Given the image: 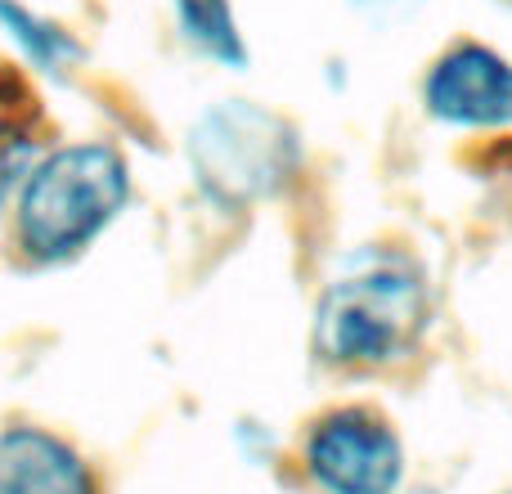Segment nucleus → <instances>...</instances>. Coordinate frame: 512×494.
Wrapping results in <instances>:
<instances>
[{
	"label": "nucleus",
	"instance_id": "nucleus-6",
	"mask_svg": "<svg viewBox=\"0 0 512 494\" xmlns=\"http://www.w3.org/2000/svg\"><path fill=\"white\" fill-rule=\"evenodd\" d=\"M0 494H95V477L68 441L41 427L0 436Z\"/></svg>",
	"mask_w": 512,
	"mask_h": 494
},
{
	"label": "nucleus",
	"instance_id": "nucleus-9",
	"mask_svg": "<svg viewBox=\"0 0 512 494\" xmlns=\"http://www.w3.org/2000/svg\"><path fill=\"white\" fill-rule=\"evenodd\" d=\"M36 167V140L18 126L0 122V212L9 207V198L23 189V180Z\"/></svg>",
	"mask_w": 512,
	"mask_h": 494
},
{
	"label": "nucleus",
	"instance_id": "nucleus-10",
	"mask_svg": "<svg viewBox=\"0 0 512 494\" xmlns=\"http://www.w3.org/2000/svg\"><path fill=\"white\" fill-rule=\"evenodd\" d=\"M355 5L373 18H387V14H405V9H414L418 0H355Z\"/></svg>",
	"mask_w": 512,
	"mask_h": 494
},
{
	"label": "nucleus",
	"instance_id": "nucleus-4",
	"mask_svg": "<svg viewBox=\"0 0 512 494\" xmlns=\"http://www.w3.org/2000/svg\"><path fill=\"white\" fill-rule=\"evenodd\" d=\"M306 472L324 494H396L400 441L369 409H337L306 436Z\"/></svg>",
	"mask_w": 512,
	"mask_h": 494
},
{
	"label": "nucleus",
	"instance_id": "nucleus-2",
	"mask_svg": "<svg viewBox=\"0 0 512 494\" xmlns=\"http://www.w3.org/2000/svg\"><path fill=\"white\" fill-rule=\"evenodd\" d=\"M423 315V283L405 265H369L324 292L315 346L324 360L346 364V369L391 364L414 346Z\"/></svg>",
	"mask_w": 512,
	"mask_h": 494
},
{
	"label": "nucleus",
	"instance_id": "nucleus-1",
	"mask_svg": "<svg viewBox=\"0 0 512 494\" xmlns=\"http://www.w3.org/2000/svg\"><path fill=\"white\" fill-rule=\"evenodd\" d=\"M126 194V162L108 144H72L50 153L18 189V243L32 261H72L117 221Z\"/></svg>",
	"mask_w": 512,
	"mask_h": 494
},
{
	"label": "nucleus",
	"instance_id": "nucleus-11",
	"mask_svg": "<svg viewBox=\"0 0 512 494\" xmlns=\"http://www.w3.org/2000/svg\"><path fill=\"white\" fill-rule=\"evenodd\" d=\"M508 5H512V0H508Z\"/></svg>",
	"mask_w": 512,
	"mask_h": 494
},
{
	"label": "nucleus",
	"instance_id": "nucleus-5",
	"mask_svg": "<svg viewBox=\"0 0 512 494\" xmlns=\"http://www.w3.org/2000/svg\"><path fill=\"white\" fill-rule=\"evenodd\" d=\"M427 113L450 126H508L512 122V63L486 45H454L427 72Z\"/></svg>",
	"mask_w": 512,
	"mask_h": 494
},
{
	"label": "nucleus",
	"instance_id": "nucleus-7",
	"mask_svg": "<svg viewBox=\"0 0 512 494\" xmlns=\"http://www.w3.org/2000/svg\"><path fill=\"white\" fill-rule=\"evenodd\" d=\"M0 32L5 41L32 63L45 77H68L81 63V45L68 27H59L54 18L27 9L23 0H0Z\"/></svg>",
	"mask_w": 512,
	"mask_h": 494
},
{
	"label": "nucleus",
	"instance_id": "nucleus-3",
	"mask_svg": "<svg viewBox=\"0 0 512 494\" xmlns=\"http://www.w3.org/2000/svg\"><path fill=\"white\" fill-rule=\"evenodd\" d=\"M189 162H194L198 185L216 203L243 207L288 185L301 162V144L283 117L230 99L198 117L189 135Z\"/></svg>",
	"mask_w": 512,
	"mask_h": 494
},
{
	"label": "nucleus",
	"instance_id": "nucleus-8",
	"mask_svg": "<svg viewBox=\"0 0 512 494\" xmlns=\"http://www.w3.org/2000/svg\"><path fill=\"white\" fill-rule=\"evenodd\" d=\"M176 9L180 36L194 45L198 54L225 63V68H243L248 63V50H243L239 23H234L230 0H171Z\"/></svg>",
	"mask_w": 512,
	"mask_h": 494
}]
</instances>
